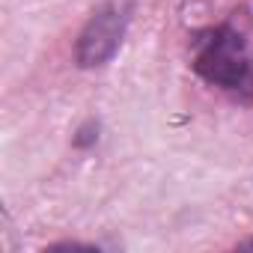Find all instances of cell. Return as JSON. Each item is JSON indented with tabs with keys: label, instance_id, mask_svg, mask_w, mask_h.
Wrapping results in <instances>:
<instances>
[{
	"label": "cell",
	"instance_id": "1",
	"mask_svg": "<svg viewBox=\"0 0 253 253\" xmlns=\"http://www.w3.org/2000/svg\"><path fill=\"white\" fill-rule=\"evenodd\" d=\"M194 69L209 84L235 92L241 98H253V60L247 57V48L235 30L229 27L214 30L200 45Z\"/></svg>",
	"mask_w": 253,
	"mask_h": 253
},
{
	"label": "cell",
	"instance_id": "2",
	"mask_svg": "<svg viewBox=\"0 0 253 253\" xmlns=\"http://www.w3.org/2000/svg\"><path fill=\"white\" fill-rule=\"evenodd\" d=\"M125 24H128L125 9H119V6H101L86 21V27L81 30V36H78V48H75L78 66L95 69V66H104L107 60H113V54L122 45Z\"/></svg>",
	"mask_w": 253,
	"mask_h": 253
}]
</instances>
